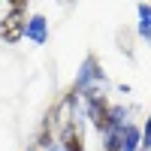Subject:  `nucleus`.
Returning <instances> with one entry per match:
<instances>
[{
  "mask_svg": "<svg viewBox=\"0 0 151 151\" xmlns=\"http://www.w3.org/2000/svg\"><path fill=\"white\" fill-rule=\"evenodd\" d=\"M52 151H60V148H52Z\"/></svg>",
  "mask_w": 151,
  "mask_h": 151,
  "instance_id": "9d476101",
  "label": "nucleus"
},
{
  "mask_svg": "<svg viewBox=\"0 0 151 151\" xmlns=\"http://www.w3.org/2000/svg\"><path fill=\"white\" fill-rule=\"evenodd\" d=\"M24 30H27V3H9V12L0 18V40L18 42L24 40Z\"/></svg>",
  "mask_w": 151,
  "mask_h": 151,
  "instance_id": "f03ea898",
  "label": "nucleus"
},
{
  "mask_svg": "<svg viewBox=\"0 0 151 151\" xmlns=\"http://www.w3.org/2000/svg\"><path fill=\"white\" fill-rule=\"evenodd\" d=\"M103 151H121V127L106 133V145H103Z\"/></svg>",
  "mask_w": 151,
  "mask_h": 151,
  "instance_id": "6e6552de",
  "label": "nucleus"
},
{
  "mask_svg": "<svg viewBox=\"0 0 151 151\" xmlns=\"http://www.w3.org/2000/svg\"><path fill=\"white\" fill-rule=\"evenodd\" d=\"M142 145V130L136 124H124L121 127V151H139Z\"/></svg>",
  "mask_w": 151,
  "mask_h": 151,
  "instance_id": "423d86ee",
  "label": "nucleus"
},
{
  "mask_svg": "<svg viewBox=\"0 0 151 151\" xmlns=\"http://www.w3.org/2000/svg\"><path fill=\"white\" fill-rule=\"evenodd\" d=\"M136 12H139V36L151 42V6L148 3H139Z\"/></svg>",
  "mask_w": 151,
  "mask_h": 151,
  "instance_id": "0eeeda50",
  "label": "nucleus"
},
{
  "mask_svg": "<svg viewBox=\"0 0 151 151\" xmlns=\"http://www.w3.org/2000/svg\"><path fill=\"white\" fill-rule=\"evenodd\" d=\"M24 36H27L30 42L42 45V42L48 40V21H45L42 15H30V18H27V30H24Z\"/></svg>",
  "mask_w": 151,
  "mask_h": 151,
  "instance_id": "39448f33",
  "label": "nucleus"
},
{
  "mask_svg": "<svg viewBox=\"0 0 151 151\" xmlns=\"http://www.w3.org/2000/svg\"><path fill=\"white\" fill-rule=\"evenodd\" d=\"M103 85H106V76H103V70H100L97 58H85V64L79 70V79H76L73 91L76 94H85V97H94V94L103 91Z\"/></svg>",
  "mask_w": 151,
  "mask_h": 151,
  "instance_id": "7ed1b4c3",
  "label": "nucleus"
},
{
  "mask_svg": "<svg viewBox=\"0 0 151 151\" xmlns=\"http://www.w3.org/2000/svg\"><path fill=\"white\" fill-rule=\"evenodd\" d=\"M88 118H91V124L100 133H109V130L124 127V109L121 106H112L103 94L88 97Z\"/></svg>",
  "mask_w": 151,
  "mask_h": 151,
  "instance_id": "f257e3e1",
  "label": "nucleus"
},
{
  "mask_svg": "<svg viewBox=\"0 0 151 151\" xmlns=\"http://www.w3.org/2000/svg\"><path fill=\"white\" fill-rule=\"evenodd\" d=\"M30 151H36V148H30Z\"/></svg>",
  "mask_w": 151,
  "mask_h": 151,
  "instance_id": "9b49d317",
  "label": "nucleus"
},
{
  "mask_svg": "<svg viewBox=\"0 0 151 151\" xmlns=\"http://www.w3.org/2000/svg\"><path fill=\"white\" fill-rule=\"evenodd\" d=\"M142 145L151 151V115H148V121H145V130H142Z\"/></svg>",
  "mask_w": 151,
  "mask_h": 151,
  "instance_id": "1a4fd4ad",
  "label": "nucleus"
},
{
  "mask_svg": "<svg viewBox=\"0 0 151 151\" xmlns=\"http://www.w3.org/2000/svg\"><path fill=\"white\" fill-rule=\"evenodd\" d=\"M60 151H85V133L79 121H73L60 130Z\"/></svg>",
  "mask_w": 151,
  "mask_h": 151,
  "instance_id": "20e7f679",
  "label": "nucleus"
}]
</instances>
